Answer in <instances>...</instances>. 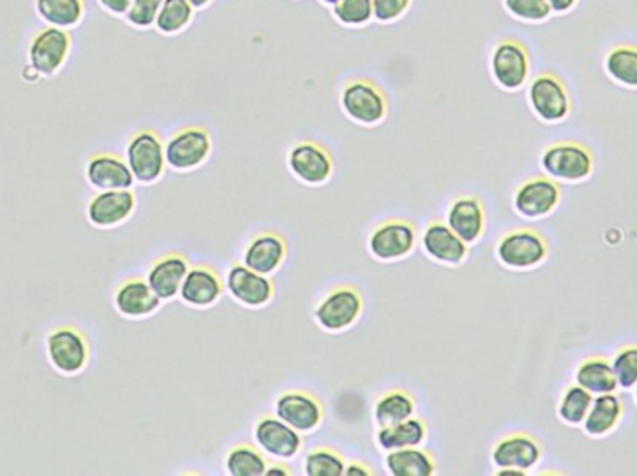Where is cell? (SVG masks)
<instances>
[{"label":"cell","mask_w":637,"mask_h":476,"mask_svg":"<svg viewBox=\"0 0 637 476\" xmlns=\"http://www.w3.org/2000/svg\"><path fill=\"white\" fill-rule=\"evenodd\" d=\"M427 438V427L421 419H407V421L397 422L392 427H381L376 441L378 446L389 453L397 449H407V446H419Z\"/></svg>","instance_id":"30"},{"label":"cell","mask_w":637,"mask_h":476,"mask_svg":"<svg viewBox=\"0 0 637 476\" xmlns=\"http://www.w3.org/2000/svg\"><path fill=\"white\" fill-rule=\"evenodd\" d=\"M322 2H325V4H328V7H334V4H338L340 0H322Z\"/></svg>","instance_id":"47"},{"label":"cell","mask_w":637,"mask_h":476,"mask_svg":"<svg viewBox=\"0 0 637 476\" xmlns=\"http://www.w3.org/2000/svg\"><path fill=\"white\" fill-rule=\"evenodd\" d=\"M345 475H371V469H367L365 465L351 464L347 465Z\"/></svg>","instance_id":"44"},{"label":"cell","mask_w":637,"mask_h":476,"mask_svg":"<svg viewBox=\"0 0 637 476\" xmlns=\"http://www.w3.org/2000/svg\"><path fill=\"white\" fill-rule=\"evenodd\" d=\"M334 15L340 23L360 26L373 18V0H340L334 4Z\"/></svg>","instance_id":"38"},{"label":"cell","mask_w":637,"mask_h":476,"mask_svg":"<svg viewBox=\"0 0 637 476\" xmlns=\"http://www.w3.org/2000/svg\"><path fill=\"white\" fill-rule=\"evenodd\" d=\"M341 107L345 114L362 125H375L388 110L386 97L381 88L370 80H352L341 93Z\"/></svg>","instance_id":"11"},{"label":"cell","mask_w":637,"mask_h":476,"mask_svg":"<svg viewBox=\"0 0 637 476\" xmlns=\"http://www.w3.org/2000/svg\"><path fill=\"white\" fill-rule=\"evenodd\" d=\"M634 389H636V402H637V384L636 387H634Z\"/></svg>","instance_id":"48"},{"label":"cell","mask_w":637,"mask_h":476,"mask_svg":"<svg viewBox=\"0 0 637 476\" xmlns=\"http://www.w3.org/2000/svg\"><path fill=\"white\" fill-rule=\"evenodd\" d=\"M606 71L617 85L637 90V47L617 45L606 56Z\"/></svg>","instance_id":"31"},{"label":"cell","mask_w":637,"mask_h":476,"mask_svg":"<svg viewBox=\"0 0 637 476\" xmlns=\"http://www.w3.org/2000/svg\"><path fill=\"white\" fill-rule=\"evenodd\" d=\"M86 181L96 190H129L134 185L128 160L114 153H94L86 163Z\"/></svg>","instance_id":"14"},{"label":"cell","mask_w":637,"mask_h":476,"mask_svg":"<svg viewBox=\"0 0 637 476\" xmlns=\"http://www.w3.org/2000/svg\"><path fill=\"white\" fill-rule=\"evenodd\" d=\"M548 4L552 8V12L567 13L576 7L578 0H548Z\"/></svg>","instance_id":"43"},{"label":"cell","mask_w":637,"mask_h":476,"mask_svg":"<svg viewBox=\"0 0 637 476\" xmlns=\"http://www.w3.org/2000/svg\"><path fill=\"white\" fill-rule=\"evenodd\" d=\"M496 257L510 270H531L548 257V242L539 231L515 230L502 236L496 246Z\"/></svg>","instance_id":"4"},{"label":"cell","mask_w":637,"mask_h":476,"mask_svg":"<svg viewBox=\"0 0 637 476\" xmlns=\"http://www.w3.org/2000/svg\"><path fill=\"white\" fill-rule=\"evenodd\" d=\"M161 298L153 292L147 281L140 278H129L120 284L114 292V306L118 313L128 319H142L157 311Z\"/></svg>","instance_id":"20"},{"label":"cell","mask_w":637,"mask_h":476,"mask_svg":"<svg viewBox=\"0 0 637 476\" xmlns=\"http://www.w3.org/2000/svg\"><path fill=\"white\" fill-rule=\"evenodd\" d=\"M448 225L466 244L480 241L485 231V211L480 199L464 196L453 201L448 212Z\"/></svg>","instance_id":"22"},{"label":"cell","mask_w":637,"mask_h":476,"mask_svg":"<svg viewBox=\"0 0 637 476\" xmlns=\"http://www.w3.org/2000/svg\"><path fill=\"white\" fill-rule=\"evenodd\" d=\"M276 417L300 434H308L321 424L322 408L308 392L289 391L276 400Z\"/></svg>","instance_id":"18"},{"label":"cell","mask_w":637,"mask_h":476,"mask_svg":"<svg viewBox=\"0 0 637 476\" xmlns=\"http://www.w3.org/2000/svg\"><path fill=\"white\" fill-rule=\"evenodd\" d=\"M414 400L405 391H389L378 398L375 405V421L378 427H392L400 421H407L414 416Z\"/></svg>","instance_id":"32"},{"label":"cell","mask_w":637,"mask_h":476,"mask_svg":"<svg viewBox=\"0 0 637 476\" xmlns=\"http://www.w3.org/2000/svg\"><path fill=\"white\" fill-rule=\"evenodd\" d=\"M505 8L510 15L529 23H540L547 21L552 13V8L548 0H504Z\"/></svg>","instance_id":"39"},{"label":"cell","mask_w":637,"mask_h":476,"mask_svg":"<svg viewBox=\"0 0 637 476\" xmlns=\"http://www.w3.org/2000/svg\"><path fill=\"white\" fill-rule=\"evenodd\" d=\"M561 201V188L552 177H529L516 188L513 206L526 220H540L552 214Z\"/></svg>","instance_id":"7"},{"label":"cell","mask_w":637,"mask_h":476,"mask_svg":"<svg viewBox=\"0 0 637 476\" xmlns=\"http://www.w3.org/2000/svg\"><path fill=\"white\" fill-rule=\"evenodd\" d=\"M416 233L408 222L392 220L378 225L370 236V252L381 261H397L413 252Z\"/></svg>","instance_id":"17"},{"label":"cell","mask_w":637,"mask_h":476,"mask_svg":"<svg viewBox=\"0 0 637 476\" xmlns=\"http://www.w3.org/2000/svg\"><path fill=\"white\" fill-rule=\"evenodd\" d=\"M255 443L274 458L289 460L300 451L303 435L278 417H263L255 424Z\"/></svg>","instance_id":"15"},{"label":"cell","mask_w":637,"mask_h":476,"mask_svg":"<svg viewBox=\"0 0 637 476\" xmlns=\"http://www.w3.org/2000/svg\"><path fill=\"white\" fill-rule=\"evenodd\" d=\"M542 451L539 441L528 434H510L498 441L492 451V464L498 475H526L539 464Z\"/></svg>","instance_id":"8"},{"label":"cell","mask_w":637,"mask_h":476,"mask_svg":"<svg viewBox=\"0 0 637 476\" xmlns=\"http://www.w3.org/2000/svg\"><path fill=\"white\" fill-rule=\"evenodd\" d=\"M613 374L620 389H634L637 384V344L617 350L612 359Z\"/></svg>","instance_id":"37"},{"label":"cell","mask_w":637,"mask_h":476,"mask_svg":"<svg viewBox=\"0 0 637 476\" xmlns=\"http://www.w3.org/2000/svg\"><path fill=\"white\" fill-rule=\"evenodd\" d=\"M179 295H182L183 302L188 306L209 308L222 295V284L211 268L196 266V268H188Z\"/></svg>","instance_id":"24"},{"label":"cell","mask_w":637,"mask_h":476,"mask_svg":"<svg viewBox=\"0 0 637 476\" xmlns=\"http://www.w3.org/2000/svg\"><path fill=\"white\" fill-rule=\"evenodd\" d=\"M37 18L50 26L75 29L86 15V0H34Z\"/></svg>","instance_id":"27"},{"label":"cell","mask_w":637,"mask_h":476,"mask_svg":"<svg viewBox=\"0 0 637 476\" xmlns=\"http://www.w3.org/2000/svg\"><path fill=\"white\" fill-rule=\"evenodd\" d=\"M284 259H286V242L273 233L255 236L244 252V266L260 272L263 276L278 270Z\"/></svg>","instance_id":"25"},{"label":"cell","mask_w":637,"mask_h":476,"mask_svg":"<svg viewBox=\"0 0 637 476\" xmlns=\"http://www.w3.org/2000/svg\"><path fill=\"white\" fill-rule=\"evenodd\" d=\"M226 469L231 476H263L267 462L252 446L239 445L226 458Z\"/></svg>","instance_id":"35"},{"label":"cell","mask_w":637,"mask_h":476,"mask_svg":"<svg viewBox=\"0 0 637 476\" xmlns=\"http://www.w3.org/2000/svg\"><path fill=\"white\" fill-rule=\"evenodd\" d=\"M623 417V402L615 392H607V395H598L593 398V405L589 410L585 421L582 422L583 432L589 438H606L612 434L613 430L617 429V424Z\"/></svg>","instance_id":"26"},{"label":"cell","mask_w":637,"mask_h":476,"mask_svg":"<svg viewBox=\"0 0 637 476\" xmlns=\"http://www.w3.org/2000/svg\"><path fill=\"white\" fill-rule=\"evenodd\" d=\"M529 104L535 115L545 123H561L571 114V97L563 82L550 73H542L531 82Z\"/></svg>","instance_id":"6"},{"label":"cell","mask_w":637,"mask_h":476,"mask_svg":"<svg viewBox=\"0 0 637 476\" xmlns=\"http://www.w3.org/2000/svg\"><path fill=\"white\" fill-rule=\"evenodd\" d=\"M364 300L354 287H338L317 306L316 320L327 332H343L362 313Z\"/></svg>","instance_id":"9"},{"label":"cell","mask_w":637,"mask_h":476,"mask_svg":"<svg viewBox=\"0 0 637 476\" xmlns=\"http://www.w3.org/2000/svg\"><path fill=\"white\" fill-rule=\"evenodd\" d=\"M345 469V460L330 449H316L304 460V473L308 476H341Z\"/></svg>","instance_id":"36"},{"label":"cell","mask_w":637,"mask_h":476,"mask_svg":"<svg viewBox=\"0 0 637 476\" xmlns=\"http://www.w3.org/2000/svg\"><path fill=\"white\" fill-rule=\"evenodd\" d=\"M386 467L394 476H431L437 471L431 454L418 446L389 451Z\"/></svg>","instance_id":"29"},{"label":"cell","mask_w":637,"mask_h":476,"mask_svg":"<svg viewBox=\"0 0 637 476\" xmlns=\"http://www.w3.org/2000/svg\"><path fill=\"white\" fill-rule=\"evenodd\" d=\"M265 475L267 476H287L292 475V469L287 467V465H274L271 469L265 471Z\"/></svg>","instance_id":"45"},{"label":"cell","mask_w":637,"mask_h":476,"mask_svg":"<svg viewBox=\"0 0 637 476\" xmlns=\"http://www.w3.org/2000/svg\"><path fill=\"white\" fill-rule=\"evenodd\" d=\"M413 0H373V18L381 23H392L407 12Z\"/></svg>","instance_id":"41"},{"label":"cell","mask_w":637,"mask_h":476,"mask_svg":"<svg viewBox=\"0 0 637 476\" xmlns=\"http://www.w3.org/2000/svg\"><path fill=\"white\" fill-rule=\"evenodd\" d=\"M492 77L504 90H520L529 77V55L523 43L499 42L491 58Z\"/></svg>","instance_id":"10"},{"label":"cell","mask_w":637,"mask_h":476,"mask_svg":"<svg viewBox=\"0 0 637 476\" xmlns=\"http://www.w3.org/2000/svg\"><path fill=\"white\" fill-rule=\"evenodd\" d=\"M211 152V139L206 129L188 128L174 134L164 147L166 164L177 171L200 166Z\"/></svg>","instance_id":"12"},{"label":"cell","mask_w":637,"mask_h":476,"mask_svg":"<svg viewBox=\"0 0 637 476\" xmlns=\"http://www.w3.org/2000/svg\"><path fill=\"white\" fill-rule=\"evenodd\" d=\"M574 381L583 389H587L593 397L615 392L619 387L613 374L612 363L598 356L587 357L585 362L580 363L574 374Z\"/></svg>","instance_id":"28"},{"label":"cell","mask_w":637,"mask_h":476,"mask_svg":"<svg viewBox=\"0 0 637 476\" xmlns=\"http://www.w3.org/2000/svg\"><path fill=\"white\" fill-rule=\"evenodd\" d=\"M133 0H98L99 7L114 18H125Z\"/></svg>","instance_id":"42"},{"label":"cell","mask_w":637,"mask_h":476,"mask_svg":"<svg viewBox=\"0 0 637 476\" xmlns=\"http://www.w3.org/2000/svg\"><path fill=\"white\" fill-rule=\"evenodd\" d=\"M136 209V198L129 190H99L86 207V217L96 228H116L125 222Z\"/></svg>","instance_id":"13"},{"label":"cell","mask_w":637,"mask_h":476,"mask_svg":"<svg viewBox=\"0 0 637 476\" xmlns=\"http://www.w3.org/2000/svg\"><path fill=\"white\" fill-rule=\"evenodd\" d=\"M193 19V4L188 0H164L155 26L161 34H177L187 29Z\"/></svg>","instance_id":"34"},{"label":"cell","mask_w":637,"mask_h":476,"mask_svg":"<svg viewBox=\"0 0 637 476\" xmlns=\"http://www.w3.org/2000/svg\"><path fill=\"white\" fill-rule=\"evenodd\" d=\"M193 8H206L207 4H211L212 0H188Z\"/></svg>","instance_id":"46"},{"label":"cell","mask_w":637,"mask_h":476,"mask_svg":"<svg viewBox=\"0 0 637 476\" xmlns=\"http://www.w3.org/2000/svg\"><path fill=\"white\" fill-rule=\"evenodd\" d=\"M226 287L239 303L249 308H262L271 302L274 292L273 284L267 276L244 265L231 266L226 276Z\"/></svg>","instance_id":"16"},{"label":"cell","mask_w":637,"mask_h":476,"mask_svg":"<svg viewBox=\"0 0 637 476\" xmlns=\"http://www.w3.org/2000/svg\"><path fill=\"white\" fill-rule=\"evenodd\" d=\"M128 164L133 171L134 181L152 185L163 175L166 166L164 145L158 134L150 129L134 133L128 142Z\"/></svg>","instance_id":"5"},{"label":"cell","mask_w":637,"mask_h":476,"mask_svg":"<svg viewBox=\"0 0 637 476\" xmlns=\"http://www.w3.org/2000/svg\"><path fill=\"white\" fill-rule=\"evenodd\" d=\"M421 244H424L425 254L438 263L459 265L466 259V242L459 239L448 223H431L425 230Z\"/></svg>","instance_id":"21"},{"label":"cell","mask_w":637,"mask_h":476,"mask_svg":"<svg viewBox=\"0 0 637 476\" xmlns=\"http://www.w3.org/2000/svg\"><path fill=\"white\" fill-rule=\"evenodd\" d=\"M540 168L553 181L583 182L595 171V158L587 147L578 142H559L540 155Z\"/></svg>","instance_id":"2"},{"label":"cell","mask_w":637,"mask_h":476,"mask_svg":"<svg viewBox=\"0 0 637 476\" xmlns=\"http://www.w3.org/2000/svg\"><path fill=\"white\" fill-rule=\"evenodd\" d=\"M164 0H133L129 8L128 23L134 29H150L157 21Z\"/></svg>","instance_id":"40"},{"label":"cell","mask_w":637,"mask_h":476,"mask_svg":"<svg viewBox=\"0 0 637 476\" xmlns=\"http://www.w3.org/2000/svg\"><path fill=\"white\" fill-rule=\"evenodd\" d=\"M593 398L595 397L587 389H583L578 384L567 387L558 406V417L561 422L569 427H582L593 405Z\"/></svg>","instance_id":"33"},{"label":"cell","mask_w":637,"mask_h":476,"mask_svg":"<svg viewBox=\"0 0 637 476\" xmlns=\"http://www.w3.org/2000/svg\"><path fill=\"white\" fill-rule=\"evenodd\" d=\"M72 32L58 26H43L34 32L29 43V64L37 77H55L72 55Z\"/></svg>","instance_id":"3"},{"label":"cell","mask_w":637,"mask_h":476,"mask_svg":"<svg viewBox=\"0 0 637 476\" xmlns=\"http://www.w3.org/2000/svg\"><path fill=\"white\" fill-rule=\"evenodd\" d=\"M45 352L53 368L66 376L83 373L90 363V343L77 325H55L45 339Z\"/></svg>","instance_id":"1"},{"label":"cell","mask_w":637,"mask_h":476,"mask_svg":"<svg viewBox=\"0 0 637 476\" xmlns=\"http://www.w3.org/2000/svg\"><path fill=\"white\" fill-rule=\"evenodd\" d=\"M332 160L321 145L303 142L289 153V169L300 181L322 185L332 175Z\"/></svg>","instance_id":"19"},{"label":"cell","mask_w":637,"mask_h":476,"mask_svg":"<svg viewBox=\"0 0 637 476\" xmlns=\"http://www.w3.org/2000/svg\"><path fill=\"white\" fill-rule=\"evenodd\" d=\"M188 263L182 255H164L153 263L147 272V284L161 300H172L182 290L183 279L187 276Z\"/></svg>","instance_id":"23"}]
</instances>
